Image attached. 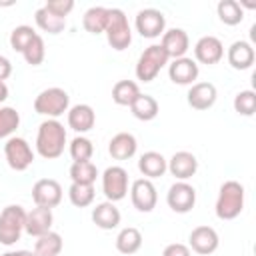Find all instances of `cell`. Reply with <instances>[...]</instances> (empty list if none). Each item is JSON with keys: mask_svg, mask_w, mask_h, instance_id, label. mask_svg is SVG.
<instances>
[{"mask_svg": "<svg viewBox=\"0 0 256 256\" xmlns=\"http://www.w3.org/2000/svg\"><path fill=\"white\" fill-rule=\"evenodd\" d=\"M68 136H66V128L62 122L58 120H44L38 126L36 132V152L44 158V160H56L64 154Z\"/></svg>", "mask_w": 256, "mask_h": 256, "instance_id": "1", "label": "cell"}, {"mask_svg": "<svg viewBox=\"0 0 256 256\" xmlns=\"http://www.w3.org/2000/svg\"><path fill=\"white\" fill-rule=\"evenodd\" d=\"M244 186L238 180H226L220 190H218V198H216V216L220 220H234L242 214L244 210Z\"/></svg>", "mask_w": 256, "mask_h": 256, "instance_id": "2", "label": "cell"}, {"mask_svg": "<svg viewBox=\"0 0 256 256\" xmlns=\"http://www.w3.org/2000/svg\"><path fill=\"white\" fill-rule=\"evenodd\" d=\"M68 108H70V96L64 88H58V86L44 88L34 98V112L52 120H58V116L68 112Z\"/></svg>", "mask_w": 256, "mask_h": 256, "instance_id": "3", "label": "cell"}, {"mask_svg": "<svg viewBox=\"0 0 256 256\" xmlns=\"http://www.w3.org/2000/svg\"><path fill=\"white\" fill-rule=\"evenodd\" d=\"M26 224V210L20 204H8L0 212V244L12 246L20 240Z\"/></svg>", "mask_w": 256, "mask_h": 256, "instance_id": "4", "label": "cell"}, {"mask_svg": "<svg viewBox=\"0 0 256 256\" xmlns=\"http://www.w3.org/2000/svg\"><path fill=\"white\" fill-rule=\"evenodd\" d=\"M106 40L116 50L122 52L132 44V28L128 24L126 14L120 8H108V24H106Z\"/></svg>", "mask_w": 256, "mask_h": 256, "instance_id": "5", "label": "cell"}, {"mask_svg": "<svg viewBox=\"0 0 256 256\" xmlns=\"http://www.w3.org/2000/svg\"><path fill=\"white\" fill-rule=\"evenodd\" d=\"M168 54L164 52V48L160 44H150L148 48H144V52L138 56V62H136V78L140 82H152L160 70L168 64Z\"/></svg>", "mask_w": 256, "mask_h": 256, "instance_id": "6", "label": "cell"}, {"mask_svg": "<svg viewBox=\"0 0 256 256\" xmlns=\"http://www.w3.org/2000/svg\"><path fill=\"white\" fill-rule=\"evenodd\" d=\"M4 158L8 166L16 172H24L34 162V150L30 148L28 140L22 136H10L4 144Z\"/></svg>", "mask_w": 256, "mask_h": 256, "instance_id": "7", "label": "cell"}, {"mask_svg": "<svg viewBox=\"0 0 256 256\" xmlns=\"http://www.w3.org/2000/svg\"><path fill=\"white\" fill-rule=\"evenodd\" d=\"M102 192L108 202H118L128 194V172L122 166H108L102 172Z\"/></svg>", "mask_w": 256, "mask_h": 256, "instance_id": "8", "label": "cell"}, {"mask_svg": "<svg viewBox=\"0 0 256 256\" xmlns=\"http://www.w3.org/2000/svg\"><path fill=\"white\" fill-rule=\"evenodd\" d=\"M166 204L176 214H186L196 204V188L188 182L176 180L166 192Z\"/></svg>", "mask_w": 256, "mask_h": 256, "instance_id": "9", "label": "cell"}, {"mask_svg": "<svg viewBox=\"0 0 256 256\" xmlns=\"http://www.w3.org/2000/svg\"><path fill=\"white\" fill-rule=\"evenodd\" d=\"M134 26H136V32L142 36V38H158L164 34L166 30V16L156 10V8H144L136 14L134 18Z\"/></svg>", "mask_w": 256, "mask_h": 256, "instance_id": "10", "label": "cell"}, {"mask_svg": "<svg viewBox=\"0 0 256 256\" xmlns=\"http://www.w3.org/2000/svg\"><path fill=\"white\" fill-rule=\"evenodd\" d=\"M32 200L42 208H56L62 202V186L54 178H40L32 186Z\"/></svg>", "mask_w": 256, "mask_h": 256, "instance_id": "11", "label": "cell"}, {"mask_svg": "<svg viewBox=\"0 0 256 256\" xmlns=\"http://www.w3.org/2000/svg\"><path fill=\"white\" fill-rule=\"evenodd\" d=\"M130 200L138 212H144V214L152 212L156 208V202H158L156 186L152 184V180H148V178L134 180L130 186Z\"/></svg>", "mask_w": 256, "mask_h": 256, "instance_id": "12", "label": "cell"}, {"mask_svg": "<svg viewBox=\"0 0 256 256\" xmlns=\"http://www.w3.org/2000/svg\"><path fill=\"white\" fill-rule=\"evenodd\" d=\"M224 58V44L216 36H202L194 44V62L214 66Z\"/></svg>", "mask_w": 256, "mask_h": 256, "instance_id": "13", "label": "cell"}, {"mask_svg": "<svg viewBox=\"0 0 256 256\" xmlns=\"http://www.w3.org/2000/svg\"><path fill=\"white\" fill-rule=\"evenodd\" d=\"M188 244H190L188 248H192L196 254L208 256L218 250L220 238L212 226H196V228H192V232L188 236Z\"/></svg>", "mask_w": 256, "mask_h": 256, "instance_id": "14", "label": "cell"}, {"mask_svg": "<svg viewBox=\"0 0 256 256\" xmlns=\"http://www.w3.org/2000/svg\"><path fill=\"white\" fill-rule=\"evenodd\" d=\"M198 64L188 56L176 58L168 64V78L178 86H192L198 78Z\"/></svg>", "mask_w": 256, "mask_h": 256, "instance_id": "15", "label": "cell"}, {"mask_svg": "<svg viewBox=\"0 0 256 256\" xmlns=\"http://www.w3.org/2000/svg\"><path fill=\"white\" fill-rule=\"evenodd\" d=\"M218 98V90L212 82H194L186 94V102L194 110H208L214 106Z\"/></svg>", "mask_w": 256, "mask_h": 256, "instance_id": "16", "label": "cell"}, {"mask_svg": "<svg viewBox=\"0 0 256 256\" xmlns=\"http://www.w3.org/2000/svg\"><path fill=\"white\" fill-rule=\"evenodd\" d=\"M68 128H72L76 134H86L96 124V112L90 104H74L68 108Z\"/></svg>", "mask_w": 256, "mask_h": 256, "instance_id": "17", "label": "cell"}, {"mask_svg": "<svg viewBox=\"0 0 256 256\" xmlns=\"http://www.w3.org/2000/svg\"><path fill=\"white\" fill-rule=\"evenodd\" d=\"M160 46L164 48V52L168 54V58L176 60V58L186 56V52L190 48V38H188L186 30H182V28H170V30H164L162 40H160Z\"/></svg>", "mask_w": 256, "mask_h": 256, "instance_id": "18", "label": "cell"}, {"mask_svg": "<svg viewBox=\"0 0 256 256\" xmlns=\"http://www.w3.org/2000/svg\"><path fill=\"white\" fill-rule=\"evenodd\" d=\"M196 170H198V158L192 152L180 150V152H174L172 158L168 160V172L176 180L186 182L188 178H192L196 174Z\"/></svg>", "mask_w": 256, "mask_h": 256, "instance_id": "19", "label": "cell"}, {"mask_svg": "<svg viewBox=\"0 0 256 256\" xmlns=\"http://www.w3.org/2000/svg\"><path fill=\"white\" fill-rule=\"evenodd\" d=\"M52 224H54V214L50 208H42V206H36L32 208L30 212H26V224H24V232L38 238L46 232L52 230Z\"/></svg>", "mask_w": 256, "mask_h": 256, "instance_id": "20", "label": "cell"}, {"mask_svg": "<svg viewBox=\"0 0 256 256\" xmlns=\"http://www.w3.org/2000/svg\"><path fill=\"white\" fill-rule=\"evenodd\" d=\"M226 58H228V64L234 68V70H248L252 68L254 60H256V52H254V46L246 40H236L230 44L228 52H226Z\"/></svg>", "mask_w": 256, "mask_h": 256, "instance_id": "21", "label": "cell"}, {"mask_svg": "<svg viewBox=\"0 0 256 256\" xmlns=\"http://www.w3.org/2000/svg\"><path fill=\"white\" fill-rule=\"evenodd\" d=\"M136 150H138V142L136 136L130 132H118L108 142V154L114 160H128L136 154Z\"/></svg>", "mask_w": 256, "mask_h": 256, "instance_id": "22", "label": "cell"}, {"mask_svg": "<svg viewBox=\"0 0 256 256\" xmlns=\"http://www.w3.org/2000/svg\"><path fill=\"white\" fill-rule=\"evenodd\" d=\"M122 220V214L120 210L116 208L114 202H98L94 208H92V222L100 228V230H114L118 228Z\"/></svg>", "mask_w": 256, "mask_h": 256, "instance_id": "23", "label": "cell"}, {"mask_svg": "<svg viewBox=\"0 0 256 256\" xmlns=\"http://www.w3.org/2000/svg\"><path fill=\"white\" fill-rule=\"evenodd\" d=\"M138 170L142 172L144 178L152 180V178H160L168 172V160L160 154V152H154V150H148L144 152L140 158H138Z\"/></svg>", "mask_w": 256, "mask_h": 256, "instance_id": "24", "label": "cell"}, {"mask_svg": "<svg viewBox=\"0 0 256 256\" xmlns=\"http://www.w3.org/2000/svg\"><path fill=\"white\" fill-rule=\"evenodd\" d=\"M130 112H132V116H134L136 120L150 122V120H154V118L158 116L160 106H158V102H156L154 96L140 92V96L130 104Z\"/></svg>", "mask_w": 256, "mask_h": 256, "instance_id": "25", "label": "cell"}, {"mask_svg": "<svg viewBox=\"0 0 256 256\" xmlns=\"http://www.w3.org/2000/svg\"><path fill=\"white\" fill-rule=\"evenodd\" d=\"M140 248H142V232L138 228L126 226V228H122L118 232V236H116V250L120 254L130 256V254H136Z\"/></svg>", "mask_w": 256, "mask_h": 256, "instance_id": "26", "label": "cell"}, {"mask_svg": "<svg viewBox=\"0 0 256 256\" xmlns=\"http://www.w3.org/2000/svg\"><path fill=\"white\" fill-rule=\"evenodd\" d=\"M108 24V8L106 6H90L82 16V26L90 34H102Z\"/></svg>", "mask_w": 256, "mask_h": 256, "instance_id": "27", "label": "cell"}, {"mask_svg": "<svg viewBox=\"0 0 256 256\" xmlns=\"http://www.w3.org/2000/svg\"><path fill=\"white\" fill-rule=\"evenodd\" d=\"M62 248H64L62 236L54 230L38 236L36 242H34V254L36 256H60Z\"/></svg>", "mask_w": 256, "mask_h": 256, "instance_id": "28", "label": "cell"}, {"mask_svg": "<svg viewBox=\"0 0 256 256\" xmlns=\"http://www.w3.org/2000/svg\"><path fill=\"white\" fill-rule=\"evenodd\" d=\"M140 96V88L134 80H118L112 86V100L118 106H128Z\"/></svg>", "mask_w": 256, "mask_h": 256, "instance_id": "29", "label": "cell"}, {"mask_svg": "<svg viewBox=\"0 0 256 256\" xmlns=\"http://www.w3.org/2000/svg\"><path fill=\"white\" fill-rule=\"evenodd\" d=\"M216 14L220 22L226 26H236L244 20V8L236 0H220L216 6Z\"/></svg>", "mask_w": 256, "mask_h": 256, "instance_id": "30", "label": "cell"}, {"mask_svg": "<svg viewBox=\"0 0 256 256\" xmlns=\"http://www.w3.org/2000/svg\"><path fill=\"white\" fill-rule=\"evenodd\" d=\"M98 178V168L94 162H72L70 166V180L72 184H86V186H94Z\"/></svg>", "mask_w": 256, "mask_h": 256, "instance_id": "31", "label": "cell"}, {"mask_svg": "<svg viewBox=\"0 0 256 256\" xmlns=\"http://www.w3.org/2000/svg\"><path fill=\"white\" fill-rule=\"evenodd\" d=\"M34 22H36V26H38L42 32H48V34H60V32L66 28V20H64V18H58V16H54V14H50L44 6L34 12Z\"/></svg>", "mask_w": 256, "mask_h": 256, "instance_id": "32", "label": "cell"}, {"mask_svg": "<svg viewBox=\"0 0 256 256\" xmlns=\"http://www.w3.org/2000/svg\"><path fill=\"white\" fill-rule=\"evenodd\" d=\"M68 152H70V158H72L74 162H88V160L92 158V154H94V144H92L90 138L78 134V136H74V138L70 140Z\"/></svg>", "mask_w": 256, "mask_h": 256, "instance_id": "33", "label": "cell"}, {"mask_svg": "<svg viewBox=\"0 0 256 256\" xmlns=\"http://www.w3.org/2000/svg\"><path fill=\"white\" fill-rule=\"evenodd\" d=\"M20 126V114L12 106H0V140H8Z\"/></svg>", "mask_w": 256, "mask_h": 256, "instance_id": "34", "label": "cell"}, {"mask_svg": "<svg viewBox=\"0 0 256 256\" xmlns=\"http://www.w3.org/2000/svg\"><path fill=\"white\" fill-rule=\"evenodd\" d=\"M94 186H86V184H70L68 188V200L72 206L76 208H86L94 202Z\"/></svg>", "mask_w": 256, "mask_h": 256, "instance_id": "35", "label": "cell"}, {"mask_svg": "<svg viewBox=\"0 0 256 256\" xmlns=\"http://www.w3.org/2000/svg\"><path fill=\"white\" fill-rule=\"evenodd\" d=\"M38 32L32 28V26H28V24H20V26H16L12 32H10V48L14 50V52H24V48L32 42V38L36 36Z\"/></svg>", "mask_w": 256, "mask_h": 256, "instance_id": "36", "label": "cell"}, {"mask_svg": "<svg viewBox=\"0 0 256 256\" xmlns=\"http://www.w3.org/2000/svg\"><path fill=\"white\" fill-rule=\"evenodd\" d=\"M22 56H24L26 64H30V66H40V64L44 62V56H46L44 38H42L40 34H36V36L32 38V42H30V44L24 48Z\"/></svg>", "mask_w": 256, "mask_h": 256, "instance_id": "37", "label": "cell"}, {"mask_svg": "<svg viewBox=\"0 0 256 256\" xmlns=\"http://www.w3.org/2000/svg\"><path fill=\"white\" fill-rule=\"evenodd\" d=\"M234 110L240 116H252L256 112V92L254 90H240L234 96Z\"/></svg>", "mask_w": 256, "mask_h": 256, "instance_id": "38", "label": "cell"}, {"mask_svg": "<svg viewBox=\"0 0 256 256\" xmlns=\"http://www.w3.org/2000/svg\"><path fill=\"white\" fill-rule=\"evenodd\" d=\"M44 8H46L50 14H54V16H58V18H64V20H66V16L74 10V0H48V2L44 4Z\"/></svg>", "mask_w": 256, "mask_h": 256, "instance_id": "39", "label": "cell"}, {"mask_svg": "<svg viewBox=\"0 0 256 256\" xmlns=\"http://www.w3.org/2000/svg\"><path fill=\"white\" fill-rule=\"evenodd\" d=\"M162 256H192L190 248L182 242H172L162 250Z\"/></svg>", "mask_w": 256, "mask_h": 256, "instance_id": "40", "label": "cell"}, {"mask_svg": "<svg viewBox=\"0 0 256 256\" xmlns=\"http://www.w3.org/2000/svg\"><path fill=\"white\" fill-rule=\"evenodd\" d=\"M10 74H12V62H10L6 56H2V54H0V82L8 80V78H10Z\"/></svg>", "mask_w": 256, "mask_h": 256, "instance_id": "41", "label": "cell"}, {"mask_svg": "<svg viewBox=\"0 0 256 256\" xmlns=\"http://www.w3.org/2000/svg\"><path fill=\"white\" fill-rule=\"evenodd\" d=\"M0 256H36V254L30 252V250H8V252H4Z\"/></svg>", "mask_w": 256, "mask_h": 256, "instance_id": "42", "label": "cell"}, {"mask_svg": "<svg viewBox=\"0 0 256 256\" xmlns=\"http://www.w3.org/2000/svg\"><path fill=\"white\" fill-rule=\"evenodd\" d=\"M8 94H10V90H8V86H6V82H0V104L8 98Z\"/></svg>", "mask_w": 256, "mask_h": 256, "instance_id": "43", "label": "cell"}]
</instances>
